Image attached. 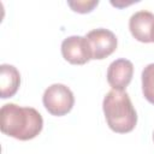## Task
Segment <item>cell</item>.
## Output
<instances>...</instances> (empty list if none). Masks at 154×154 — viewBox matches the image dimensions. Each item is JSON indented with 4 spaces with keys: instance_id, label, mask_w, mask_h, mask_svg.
Returning a JSON list of instances; mask_svg holds the SVG:
<instances>
[{
    "instance_id": "cell-1",
    "label": "cell",
    "mask_w": 154,
    "mask_h": 154,
    "mask_svg": "<svg viewBox=\"0 0 154 154\" xmlns=\"http://www.w3.org/2000/svg\"><path fill=\"white\" fill-rule=\"evenodd\" d=\"M43 128L42 116L32 107L5 103L0 109L1 132L19 141L35 138Z\"/></svg>"
},
{
    "instance_id": "cell-2",
    "label": "cell",
    "mask_w": 154,
    "mask_h": 154,
    "mask_svg": "<svg viewBox=\"0 0 154 154\" xmlns=\"http://www.w3.org/2000/svg\"><path fill=\"white\" fill-rule=\"evenodd\" d=\"M102 109L108 128L117 134H128L137 124V113L126 91L111 90L102 101Z\"/></svg>"
},
{
    "instance_id": "cell-3",
    "label": "cell",
    "mask_w": 154,
    "mask_h": 154,
    "mask_svg": "<svg viewBox=\"0 0 154 154\" xmlns=\"http://www.w3.org/2000/svg\"><path fill=\"white\" fill-rule=\"evenodd\" d=\"M42 102L45 108L52 116L61 117L72 109L75 105V96L71 89L65 84L54 83L45 90Z\"/></svg>"
},
{
    "instance_id": "cell-4",
    "label": "cell",
    "mask_w": 154,
    "mask_h": 154,
    "mask_svg": "<svg viewBox=\"0 0 154 154\" xmlns=\"http://www.w3.org/2000/svg\"><path fill=\"white\" fill-rule=\"evenodd\" d=\"M85 38L88 40L91 49V58L95 60H102L109 57L117 49V36L108 29H94L85 35Z\"/></svg>"
},
{
    "instance_id": "cell-5",
    "label": "cell",
    "mask_w": 154,
    "mask_h": 154,
    "mask_svg": "<svg viewBox=\"0 0 154 154\" xmlns=\"http://www.w3.org/2000/svg\"><path fill=\"white\" fill-rule=\"evenodd\" d=\"M63 58L72 65H84L91 60V49L85 36H69L61 42Z\"/></svg>"
},
{
    "instance_id": "cell-6",
    "label": "cell",
    "mask_w": 154,
    "mask_h": 154,
    "mask_svg": "<svg viewBox=\"0 0 154 154\" xmlns=\"http://www.w3.org/2000/svg\"><path fill=\"white\" fill-rule=\"evenodd\" d=\"M134 75V64L124 58L112 61L107 69V82L113 90L124 91Z\"/></svg>"
},
{
    "instance_id": "cell-7",
    "label": "cell",
    "mask_w": 154,
    "mask_h": 154,
    "mask_svg": "<svg viewBox=\"0 0 154 154\" xmlns=\"http://www.w3.org/2000/svg\"><path fill=\"white\" fill-rule=\"evenodd\" d=\"M154 23V14L149 11L135 12L129 19V29L132 37L140 42L149 43L152 26Z\"/></svg>"
},
{
    "instance_id": "cell-8",
    "label": "cell",
    "mask_w": 154,
    "mask_h": 154,
    "mask_svg": "<svg viewBox=\"0 0 154 154\" xmlns=\"http://www.w3.org/2000/svg\"><path fill=\"white\" fill-rule=\"evenodd\" d=\"M20 85L19 71L10 64H2L0 66V95L1 99L12 97Z\"/></svg>"
},
{
    "instance_id": "cell-9",
    "label": "cell",
    "mask_w": 154,
    "mask_h": 154,
    "mask_svg": "<svg viewBox=\"0 0 154 154\" xmlns=\"http://www.w3.org/2000/svg\"><path fill=\"white\" fill-rule=\"evenodd\" d=\"M142 93L144 99L154 105V63L147 65L142 71Z\"/></svg>"
},
{
    "instance_id": "cell-10",
    "label": "cell",
    "mask_w": 154,
    "mask_h": 154,
    "mask_svg": "<svg viewBox=\"0 0 154 154\" xmlns=\"http://www.w3.org/2000/svg\"><path fill=\"white\" fill-rule=\"evenodd\" d=\"M99 1H69L67 5L72 8V11L78 13H88L91 12L95 6H97Z\"/></svg>"
},
{
    "instance_id": "cell-11",
    "label": "cell",
    "mask_w": 154,
    "mask_h": 154,
    "mask_svg": "<svg viewBox=\"0 0 154 154\" xmlns=\"http://www.w3.org/2000/svg\"><path fill=\"white\" fill-rule=\"evenodd\" d=\"M150 40H152V42H154V23H153V26H152V32H150Z\"/></svg>"
},
{
    "instance_id": "cell-12",
    "label": "cell",
    "mask_w": 154,
    "mask_h": 154,
    "mask_svg": "<svg viewBox=\"0 0 154 154\" xmlns=\"http://www.w3.org/2000/svg\"><path fill=\"white\" fill-rule=\"evenodd\" d=\"M153 141H154V132H153Z\"/></svg>"
}]
</instances>
